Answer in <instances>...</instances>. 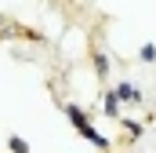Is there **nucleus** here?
<instances>
[{"label":"nucleus","mask_w":156,"mask_h":153,"mask_svg":"<svg viewBox=\"0 0 156 153\" xmlns=\"http://www.w3.org/2000/svg\"><path fill=\"white\" fill-rule=\"evenodd\" d=\"M66 117H69V124H73V131H76V135H83L87 142H94L98 150H109V139L94 131V124H91V117L83 113L80 106H73V102H66Z\"/></svg>","instance_id":"f257e3e1"},{"label":"nucleus","mask_w":156,"mask_h":153,"mask_svg":"<svg viewBox=\"0 0 156 153\" xmlns=\"http://www.w3.org/2000/svg\"><path fill=\"white\" fill-rule=\"evenodd\" d=\"M116 95H120V102H142V91L134 88V84H116Z\"/></svg>","instance_id":"f03ea898"},{"label":"nucleus","mask_w":156,"mask_h":153,"mask_svg":"<svg viewBox=\"0 0 156 153\" xmlns=\"http://www.w3.org/2000/svg\"><path fill=\"white\" fill-rule=\"evenodd\" d=\"M102 106H105V113H109V117H120V95H116V88L102 95Z\"/></svg>","instance_id":"7ed1b4c3"},{"label":"nucleus","mask_w":156,"mask_h":153,"mask_svg":"<svg viewBox=\"0 0 156 153\" xmlns=\"http://www.w3.org/2000/svg\"><path fill=\"white\" fill-rule=\"evenodd\" d=\"M94 73L102 76V80H105V76H109V58H105V55H102V51H94Z\"/></svg>","instance_id":"20e7f679"},{"label":"nucleus","mask_w":156,"mask_h":153,"mask_svg":"<svg viewBox=\"0 0 156 153\" xmlns=\"http://www.w3.org/2000/svg\"><path fill=\"white\" fill-rule=\"evenodd\" d=\"M138 58L142 62H156V44H142L138 47Z\"/></svg>","instance_id":"39448f33"},{"label":"nucleus","mask_w":156,"mask_h":153,"mask_svg":"<svg viewBox=\"0 0 156 153\" xmlns=\"http://www.w3.org/2000/svg\"><path fill=\"white\" fill-rule=\"evenodd\" d=\"M7 146H11V153H29V142H26V139H18V135H11V139H7Z\"/></svg>","instance_id":"423d86ee"},{"label":"nucleus","mask_w":156,"mask_h":153,"mask_svg":"<svg viewBox=\"0 0 156 153\" xmlns=\"http://www.w3.org/2000/svg\"><path fill=\"white\" fill-rule=\"evenodd\" d=\"M123 128H127L131 135H142V124H134V120H123Z\"/></svg>","instance_id":"0eeeda50"}]
</instances>
